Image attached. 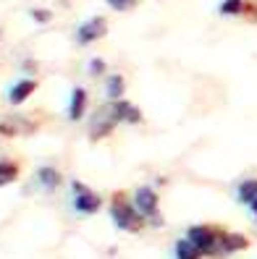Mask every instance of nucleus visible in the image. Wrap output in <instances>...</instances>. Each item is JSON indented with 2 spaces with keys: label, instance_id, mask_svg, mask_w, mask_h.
I'll list each match as a JSON object with an SVG mask.
<instances>
[{
  "label": "nucleus",
  "instance_id": "nucleus-2",
  "mask_svg": "<svg viewBox=\"0 0 257 259\" xmlns=\"http://www.w3.org/2000/svg\"><path fill=\"white\" fill-rule=\"evenodd\" d=\"M68 186H71V207L79 218H92L102 209V196L92 191L87 184H82L79 178H71Z\"/></svg>",
  "mask_w": 257,
  "mask_h": 259
},
{
  "label": "nucleus",
  "instance_id": "nucleus-12",
  "mask_svg": "<svg viewBox=\"0 0 257 259\" xmlns=\"http://www.w3.org/2000/svg\"><path fill=\"white\" fill-rule=\"evenodd\" d=\"M102 95H105V100H108V102L124 100V95H126V79L118 71L105 73L102 76Z\"/></svg>",
  "mask_w": 257,
  "mask_h": 259
},
{
  "label": "nucleus",
  "instance_id": "nucleus-9",
  "mask_svg": "<svg viewBox=\"0 0 257 259\" xmlns=\"http://www.w3.org/2000/svg\"><path fill=\"white\" fill-rule=\"evenodd\" d=\"M118 123L113 120V115H111V110L108 108H102V110H97L92 118H89V126H87V136H89V142H102L105 136H111L113 134V128H116Z\"/></svg>",
  "mask_w": 257,
  "mask_h": 259
},
{
  "label": "nucleus",
  "instance_id": "nucleus-8",
  "mask_svg": "<svg viewBox=\"0 0 257 259\" xmlns=\"http://www.w3.org/2000/svg\"><path fill=\"white\" fill-rule=\"evenodd\" d=\"M108 110L113 115V120L118 126H139L142 123V110L137 108L134 102L129 100H116V102H108Z\"/></svg>",
  "mask_w": 257,
  "mask_h": 259
},
{
  "label": "nucleus",
  "instance_id": "nucleus-18",
  "mask_svg": "<svg viewBox=\"0 0 257 259\" xmlns=\"http://www.w3.org/2000/svg\"><path fill=\"white\" fill-rule=\"evenodd\" d=\"M142 3V0H105V6H108L111 11L116 13H126V11H134Z\"/></svg>",
  "mask_w": 257,
  "mask_h": 259
},
{
  "label": "nucleus",
  "instance_id": "nucleus-10",
  "mask_svg": "<svg viewBox=\"0 0 257 259\" xmlns=\"http://www.w3.org/2000/svg\"><path fill=\"white\" fill-rule=\"evenodd\" d=\"M89 108V92L84 87H71L68 92V102H66V118L71 123H82Z\"/></svg>",
  "mask_w": 257,
  "mask_h": 259
},
{
  "label": "nucleus",
  "instance_id": "nucleus-3",
  "mask_svg": "<svg viewBox=\"0 0 257 259\" xmlns=\"http://www.w3.org/2000/svg\"><path fill=\"white\" fill-rule=\"evenodd\" d=\"M131 202L144 215L147 225H153V228H160L163 225V218H160V196H158V191L150 186V184L134 189V199Z\"/></svg>",
  "mask_w": 257,
  "mask_h": 259
},
{
  "label": "nucleus",
  "instance_id": "nucleus-4",
  "mask_svg": "<svg viewBox=\"0 0 257 259\" xmlns=\"http://www.w3.org/2000/svg\"><path fill=\"white\" fill-rule=\"evenodd\" d=\"M187 238L202 251V256H221L218 251V241H221V228L215 225H189L187 228Z\"/></svg>",
  "mask_w": 257,
  "mask_h": 259
},
{
  "label": "nucleus",
  "instance_id": "nucleus-21",
  "mask_svg": "<svg viewBox=\"0 0 257 259\" xmlns=\"http://www.w3.org/2000/svg\"><path fill=\"white\" fill-rule=\"evenodd\" d=\"M0 37H3V32H0Z\"/></svg>",
  "mask_w": 257,
  "mask_h": 259
},
{
  "label": "nucleus",
  "instance_id": "nucleus-11",
  "mask_svg": "<svg viewBox=\"0 0 257 259\" xmlns=\"http://www.w3.org/2000/svg\"><path fill=\"white\" fill-rule=\"evenodd\" d=\"M34 184L42 189V191H58L60 186H63V176H60V170L55 165H40L37 170H34Z\"/></svg>",
  "mask_w": 257,
  "mask_h": 259
},
{
  "label": "nucleus",
  "instance_id": "nucleus-6",
  "mask_svg": "<svg viewBox=\"0 0 257 259\" xmlns=\"http://www.w3.org/2000/svg\"><path fill=\"white\" fill-rule=\"evenodd\" d=\"M215 11L223 19H252V21H257V0H221Z\"/></svg>",
  "mask_w": 257,
  "mask_h": 259
},
{
  "label": "nucleus",
  "instance_id": "nucleus-20",
  "mask_svg": "<svg viewBox=\"0 0 257 259\" xmlns=\"http://www.w3.org/2000/svg\"><path fill=\"white\" fill-rule=\"evenodd\" d=\"M247 212H249V218H252V220L257 223V199H254V202H252V204L247 207Z\"/></svg>",
  "mask_w": 257,
  "mask_h": 259
},
{
  "label": "nucleus",
  "instance_id": "nucleus-7",
  "mask_svg": "<svg viewBox=\"0 0 257 259\" xmlns=\"http://www.w3.org/2000/svg\"><path fill=\"white\" fill-rule=\"evenodd\" d=\"M34 92H37V79H34V76H21V79H16L13 84H8L6 100H8L11 108H21V105Z\"/></svg>",
  "mask_w": 257,
  "mask_h": 259
},
{
  "label": "nucleus",
  "instance_id": "nucleus-19",
  "mask_svg": "<svg viewBox=\"0 0 257 259\" xmlns=\"http://www.w3.org/2000/svg\"><path fill=\"white\" fill-rule=\"evenodd\" d=\"M29 19H32L34 24H50L53 21V11L50 8H29Z\"/></svg>",
  "mask_w": 257,
  "mask_h": 259
},
{
  "label": "nucleus",
  "instance_id": "nucleus-5",
  "mask_svg": "<svg viewBox=\"0 0 257 259\" xmlns=\"http://www.w3.org/2000/svg\"><path fill=\"white\" fill-rule=\"evenodd\" d=\"M105 34H108V21L102 16H89L74 29V42H77V48H87V45H95L97 39H102Z\"/></svg>",
  "mask_w": 257,
  "mask_h": 259
},
{
  "label": "nucleus",
  "instance_id": "nucleus-16",
  "mask_svg": "<svg viewBox=\"0 0 257 259\" xmlns=\"http://www.w3.org/2000/svg\"><path fill=\"white\" fill-rule=\"evenodd\" d=\"M16 178H19V162L0 157V189H3V186H11Z\"/></svg>",
  "mask_w": 257,
  "mask_h": 259
},
{
  "label": "nucleus",
  "instance_id": "nucleus-13",
  "mask_svg": "<svg viewBox=\"0 0 257 259\" xmlns=\"http://www.w3.org/2000/svg\"><path fill=\"white\" fill-rule=\"evenodd\" d=\"M247 246H249V238H247V236H241V233H236V231H221V241H218L221 256L244 251Z\"/></svg>",
  "mask_w": 257,
  "mask_h": 259
},
{
  "label": "nucleus",
  "instance_id": "nucleus-15",
  "mask_svg": "<svg viewBox=\"0 0 257 259\" xmlns=\"http://www.w3.org/2000/svg\"><path fill=\"white\" fill-rule=\"evenodd\" d=\"M173 259H202V251L184 236L173 243Z\"/></svg>",
  "mask_w": 257,
  "mask_h": 259
},
{
  "label": "nucleus",
  "instance_id": "nucleus-17",
  "mask_svg": "<svg viewBox=\"0 0 257 259\" xmlns=\"http://www.w3.org/2000/svg\"><path fill=\"white\" fill-rule=\"evenodd\" d=\"M87 73L92 76V79H100V76L108 73V66H105L102 58H89L87 60Z\"/></svg>",
  "mask_w": 257,
  "mask_h": 259
},
{
  "label": "nucleus",
  "instance_id": "nucleus-14",
  "mask_svg": "<svg viewBox=\"0 0 257 259\" xmlns=\"http://www.w3.org/2000/svg\"><path fill=\"white\" fill-rule=\"evenodd\" d=\"M234 199H236L239 204H244V207H249V204L257 199V178H254V176L241 178L239 184L234 186Z\"/></svg>",
  "mask_w": 257,
  "mask_h": 259
},
{
  "label": "nucleus",
  "instance_id": "nucleus-1",
  "mask_svg": "<svg viewBox=\"0 0 257 259\" xmlns=\"http://www.w3.org/2000/svg\"><path fill=\"white\" fill-rule=\"evenodd\" d=\"M108 215L113 220V225L118 228V231H124V233H139L142 228L147 225L144 215L134 207V202L126 199V194L124 191H116L113 194V199L108 204Z\"/></svg>",
  "mask_w": 257,
  "mask_h": 259
}]
</instances>
